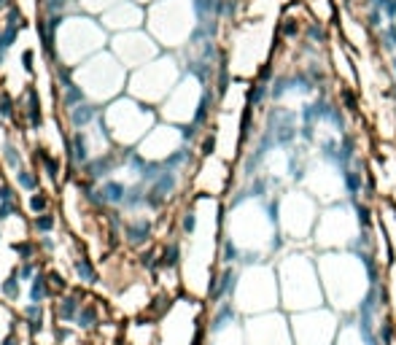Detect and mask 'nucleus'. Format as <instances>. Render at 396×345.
<instances>
[{
  "label": "nucleus",
  "instance_id": "obj_2",
  "mask_svg": "<svg viewBox=\"0 0 396 345\" xmlns=\"http://www.w3.org/2000/svg\"><path fill=\"white\" fill-rule=\"evenodd\" d=\"M245 343L248 345H294L291 321L280 313H259L245 324Z\"/></svg>",
  "mask_w": 396,
  "mask_h": 345
},
{
  "label": "nucleus",
  "instance_id": "obj_3",
  "mask_svg": "<svg viewBox=\"0 0 396 345\" xmlns=\"http://www.w3.org/2000/svg\"><path fill=\"white\" fill-rule=\"evenodd\" d=\"M84 302H81V294H62L57 305H54V315H57V324L68 327V324H76L78 313H81Z\"/></svg>",
  "mask_w": 396,
  "mask_h": 345
},
{
  "label": "nucleus",
  "instance_id": "obj_6",
  "mask_svg": "<svg viewBox=\"0 0 396 345\" xmlns=\"http://www.w3.org/2000/svg\"><path fill=\"white\" fill-rule=\"evenodd\" d=\"M19 291H22V289H19V272L14 270L6 278V284H3V297L8 302H16L19 300Z\"/></svg>",
  "mask_w": 396,
  "mask_h": 345
},
{
  "label": "nucleus",
  "instance_id": "obj_4",
  "mask_svg": "<svg viewBox=\"0 0 396 345\" xmlns=\"http://www.w3.org/2000/svg\"><path fill=\"white\" fill-rule=\"evenodd\" d=\"M156 343V324L154 321H132L127 327V345H154Z\"/></svg>",
  "mask_w": 396,
  "mask_h": 345
},
{
  "label": "nucleus",
  "instance_id": "obj_1",
  "mask_svg": "<svg viewBox=\"0 0 396 345\" xmlns=\"http://www.w3.org/2000/svg\"><path fill=\"white\" fill-rule=\"evenodd\" d=\"M289 321L291 334H294V345H335L337 334H340L337 315L323 310V308L294 313Z\"/></svg>",
  "mask_w": 396,
  "mask_h": 345
},
{
  "label": "nucleus",
  "instance_id": "obj_9",
  "mask_svg": "<svg viewBox=\"0 0 396 345\" xmlns=\"http://www.w3.org/2000/svg\"><path fill=\"white\" fill-rule=\"evenodd\" d=\"M35 226H38V229H51V226H54V219H49V216L35 219Z\"/></svg>",
  "mask_w": 396,
  "mask_h": 345
},
{
  "label": "nucleus",
  "instance_id": "obj_5",
  "mask_svg": "<svg viewBox=\"0 0 396 345\" xmlns=\"http://www.w3.org/2000/svg\"><path fill=\"white\" fill-rule=\"evenodd\" d=\"M49 294H51V284L46 281V275H35L30 286V302L44 305V302L49 300Z\"/></svg>",
  "mask_w": 396,
  "mask_h": 345
},
{
  "label": "nucleus",
  "instance_id": "obj_7",
  "mask_svg": "<svg viewBox=\"0 0 396 345\" xmlns=\"http://www.w3.org/2000/svg\"><path fill=\"white\" fill-rule=\"evenodd\" d=\"M76 272H78V278H81V284H94V278H97V272H94V267L89 265V259H78Z\"/></svg>",
  "mask_w": 396,
  "mask_h": 345
},
{
  "label": "nucleus",
  "instance_id": "obj_8",
  "mask_svg": "<svg viewBox=\"0 0 396 345\" xmlns=\"http://www.w3.org/2000/svg\"><path fill=\"white\" fill-rule=\"evenodd\" d=\"M30 205H32V210H44V208H46V197L41 195V192H38V195H35V197L30 200Z\"/></svg>",
  "mask_w": 396,
  "mask_h": 345
}]
</instances>
